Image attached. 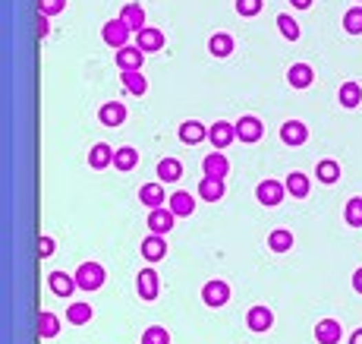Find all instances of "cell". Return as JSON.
I'll return each instance as SVG.
<instances>
[{"label":"cell","instance_id":"obj_6","mask_svg":"<svg viewBox=\"0 0 362 344\" xmlns=\"http://www.w3.org/2000/svg\"><path fill=\"white\" fill-rule=\"evenodd\" d=\"M233 139H237V127H230L227 120H217V123L208 127V143L215 145V149H227Z\"/></svg>","mask_w":362,"mask_h":344},{"label":"cell","instance_id":"obj_1","mask_svg":"<svg viewBox=\"0 0 362 344\" xmlns=\"http://www.w3.org/2000/svg\"><path fill=\"white\" fill-rule=\"evenodd\" d=\"M104 278H107V272H104L101 262H82L79 269H76V285L82 291H98L104 285Z\"/></svg>","mask_w":362,"mask_h":344},{"label":"cell","instance_id":"obj_24","mask_svg":"<svg viewBox=\"0 0 362 344\" xmlns=\"http://www.w3.org/2000/svg\"><path fill=\"white\" fill-rule=\"evenodd\" d=\"M268 247H271V253H290V247H293V234H290L287 227H274V231L268 234Z\"/></svg>","mask_w":362,"mask_h":344},{"label":"cell","instance_id":"obj_8","mask_svg":"<svg viewBox=\"0 0 362 344\" xmlns=\"http://www.w3.org/2000/svg\"><path fill=\"white\" fill-rule=\"evenodd\" d=\"M309 139V127H306L303 120H287L281 127V143L284 145H306Z\"/></svg>","mask_w":362,"mask_h":344},{"label":"cell","instance_id":"obj_38","mask_svg":"<svg viewBox=\"0 0 362 344\" xmlns=\"http://www.w3.org/2000/svg\"><path fill=\"white\" fill-rule=\"evenodd\" d=\"M142 344H170V332L161 325H151V329L142 332Z\"/></svg>","mask_w":362,"mask_h":344},{"label":"cell","instance_id":"obj_43","mask_svg":"<svg viewBox=\"0 0 362 344\" xmlns=\"http://www.w3.org/2000/svg\"><path fill=\"white\" fill-rule=\"evenodd\" d=\"M353 291H356V294H362V269H356V272H353Z\"/></svg>","mask_w":362,"mask_h":344},{"label":"cell","instance_id":"obj_7","mask_svg":"<svg viewBox=\"0 0 362 344\" xmlns=\"http://www.w3.org/2000/svg\"><path fill=\"white\" fill-rule=\"evenodd\" d=\"M142 60H145V51L139 45H126L117 51V67L123 73H133V70H142Z\"/></svg>","mask_w":362,"mask_h":344},{"label":"cell","instance_id":"obj_2","mask_svg":"<svg viewBox=\"0 0 362 344\" xmlns=\"http://www.w3.org/2000/svg\"><path fill=\"white\" fill-rule=\"evenodd\" d=\"M129 32H133V29H129V26H126L123 19H120V16H117V19H111V23H104V26H101L104 45L117 48V51H120V48L129 45Z\"/></svg>","mask_w":362,"mask_h":344},{"label":"cell","instance_id":"obj_27","mask_svg":"<svg viewBox=\"0 0 362 344\" xmlns=\"http://www.w3.org/2000/svg\"><path fill=\"white\" fill-rule=\"evenodd\" d=\"M309 190H312V183H309V177H306L303 171L287 174V193L290 196H296V199H306V196H309Z\"/></svg>","mask_w":362,"mask_h":344},{"label":"cell","instance_id":"obj_16","mask_svg":"<svg viewBox=\"0 0 362 344\" xmlns=\"http://www.w3.org/2000/svg\"><path fill=\"white\" fill-rule=\"evenodd\" d=\"M142 256L148 262H161L167 256V243H164V234H151V237L142 240Z\"/></svg>","mask_w":362,"mask_h":344},{"label":"cell","instance_id":"obj_11","mask_svg":"<svg viewBox=\"0 0 362 344\" xmlns=\"http://www.w3.org/2000/svg\"><path fill=\"white\" fill-rule=\"evenodd\" d=\"M47 287H51L54 294H57V297H73V291L79 285H76V275H67V272H51V275H47Z\"/></svg>","mask_w":362,"mask_h":344},{"label":"cell","instance_id":"obj_41","mask_svg":"<svg viewBox=\"0 0 362 344\" xmlns=\"http://www.w3.org/2000/svg\"><path fill=\"white\" fill-rule=\"evenodd\" d=\"M51 253H54V240L51 237H41V240H38V256H41V259H47Z\"/></svg>","mask_w":362,"mask_h":344},{"label":"cell","instance_id":"obj_26","mask_svg":"<svg viewBox=\"0 0 362 344\" xmlns=\"http://www.w3.org/2000/svg\"><path fill=\"white\" fill-rule=\"evenodd\" d=\"M139 202L148 205V209H161L164 205V187L161 183H145V187L139 190Z\"/></svg>","mask_w":362,"mask_h":344},{"label":"cell","instance_id":"obj_10","mask_svg":"<svg viewBox=\"0 0 362 344\" xmlns=\"http://www.w3.org/2000/svg\"><path fill=\"white\" fill-rule=\"evenodd\" d=\"M246 325H249L252 332H268L274 325V313L268 307H262V303H255V307H249V313H246Z\"/></svg>","mask_w":362,"mask_h":344},{"label":"cell","instance_id":"obj_28","mask_svg":"<svg viewBox=\"0 0 362 344\" xmlns=\"http://www.w3.org/2000/svg\"><path fill=\"white\" fill-rule=\"evenodd\" d=\"M139 165V152L133 149V145H123V149H117V155H114V168L117 171H133V168Z\"/></svg>","mask_w":362,"mask_h":344},{"label":"cell","instance_id":"obj_3","mask_svg":"<svg viewBox=\"0 0 362 344\" xmlns=\"http://www.w3.org/2000/svg\"><path fill=\"white\" fill-rule=\"evenodd\" d=\"M202 300H205V307H211V310L224 307L230 300V285L224 278H211V281H205V287H202Z\"/></svg>","mask_w":362,"mask_h":344},{"label":"cell","instance_id":"obj_42","mask_svg":"<svg viewBox=\"0 0 362 344\" xmlns=\"http://www.w3.org/2000/svg\"><path fill=\"white\" fill-rule=\"evenodd\" d=\"M47 19H51V16H38V35L41 38H47Z\"/></svg>","mask_w":362,"mask_h":344},{"label":"cell","instance_id":"obj_17","mask_svg":"<svg viewBox=\"0 0 362 344\" xmlns=\"http://www.w3.org/2000/svg\"><path fill=\"white\" fill-rule=\"evenodd\" d=\"M120 19H123V23L129 26L133 32L145 29V10H142V3H136V0H129V3L120 10Z\"/></svg>","mask_w":362,"mask_h":344},{"label":"cell","instance_id":"obj_22","mask_svg":"<svg viewBox=\"0 0 362 344\" xmlns=\"http://www.w3.org/2000/svg\"><path fill=\"white\" fill-rule=\"evenodd\" d=\"M183 177V165H180L177 158H161L158 161V180L161 183H177Z\"/></svg>","mask_w":362,"mask_h":344},{"label":"cell","instance_id":"obj_32","mask_svg":"<svg viewBox=\"0 0 362 344\" xmlns=\"http://www.w3.org/2000/svg\"><path fill=\"white\" fill-rule=\"evenodd\" d=\"M38 335L41 338H57L60 335V319L54 313H38Z\"/></svg>","mask_w":362,"mask_h":344},{"label":"cell","instance_id":"obj_31","mask_svg":"<svg viewBox=\"0 0 362 344\" xmlns=\"http://www.w3.org/2000/svg\"><path fill=\"white\" fill-rule=\"evenodd\" d=\"M337 98H340V105L343 108H359L362 105V89L356 83H343L337 92Z\"/></svg>","mask_w":362,"mask_h":344},{"label":"cell","instance_id":"obj_5","mask_svg":"<svg viewBox=\"0 0 362 344\" xmlns=\"http://www.w3.org/2000/svg\"><path fill=\"white\" fill-rule=\"evenodd\" d=\"M262 136H265V127H262L259 117H252V114H246V117L237 120V139L239 143H259Z\"/></svg>","mask_w":362,"mask_h":344},{"label":"cell","instance_id":"obj_14","mask_svg":"<svg viewBox=\"0 0 362 344\" xmlns=\"http://www.w3.org/2000/svg\"><path fill=\"white\" fill-rule=\"evenodd\" d=\"M161 294V278L155 269H142L139 272V297L142 300H155Z\"/></svg>","mask_w":362,"mask_h":344},{"label":"cell","instance_id":"obj_30","mask_svg":"<svg viewBox=\"0 0 362 344\" xmlns=\"http://www.w3.org/2000/svg\"><path fill=\"white\" fill-rule=\"evenodd\" d=\"M208 51L215 54V57H230V51H233V38H230L227 32H215L211 41H208Z\"/></svg>","mask_w":362,"mask_h":344},{"label":"cell","instance_id":"obj_25","mask_svg":"<svg viewBox=\"0 0 362 344\" xmlns=\"http://www.w3.org/2000/svg\"><path fill=\"white\" fill-rule=\"evenodd\" d=\"M199 196H202L205 202H217V199L224 196V177H202Z\"/></svg>","mask_w":362,"mask_h":344},{"label":"cell","instance_id":"obj_21","mask_svg":"<svg viewBox=\"0 0 362 344\" xmlns=\"http://www.w3.org/2000/svg\"><path fill=\"white\" fill-rule=\"evenodd\" d=\"M315 341L318 344H337L340 341V322L337 319H321L315 325Z\"/></svg>","mask_w":362,"mask_h":344},{"label":"cell","instance_id":"obj_12","mask_svg":"<svg viewBox=\"0 0 362 344\" xmlns=\"http://www.w3.org/2000/svg\"><path fill=\"white\" fill-rule=\"evenodd\" d=\"M202 174H205V177H227L230 174L227 155H224L221 149L211 152V155H205V161H202Z\"/></svg>","mask_w":362,"mask_h":344},{"label":"cell","instance_id":"obj_39","mask_svg":"<svg viewBox=\"0 0 362 344\" xmlns=\"http://www.w3.org/2000/svg\"><path fill=\"white\" fill-rule=\"evenodd\" d=\"M262 10H265V0H237V13L239 16H259Z\"/></svg>","mask_w":362,"mask_h":344},{"label":"cell","instance_id":"obj_37","mask_svg":"<svg viewBox=\"0 0 362 344\" xmlns=\"http://www.w3.org/2000/svg\"><path fill=\"white\" fill-rule=\"evenodd\" d=\"M67 319L73 322V325H82V322L92 319V307H89V303H70Z\"/></svg>","mask_w":362,"mask_h":344},{"label":"cell","instance_id":"obj_44","mask_svg":"<svg viewBox=\"0 0 362 344\" xmlns=\"http://www.w3.org/2000/svg\"><path fill=\"white\" fill-rule=\"evenodd\" d=\"M290 3H293V10H309L315 0H290Z\"/></svg>","mask_w":362,"mask_h":344},{"label":"cell","instance_id":"obj_13","mask_svg":"<svg viewBox=\"0 0 362 344\" xmlns=\"http://www.w3.org/2000/svg\"><path fill=\"white\" fill-rule=\"evenodd\" d=\"M136 45H139L145 54L161 51V48H164V32H161V29H151V26H145L142 32H136Z\"/></svg>","mask_w":362,"mask_h":344},{"label":"cell","instance_id":"obj_4","mask_svg":"<svg viewBox=\"0 0 362 344\" xmlns=\"http://www.w3.org/2000/svg\"><path fill=\"white\" fill-rule=\"evenodd\" d=\"M284 196H287V183H281V180H262L259 187H255V199L262 202V205H281Z\"/></svg>","mask_w":362,"mask_h":344},{"label":"cell","instance_id":"obj_18","mask_svg":"<svg viewBox=\"0 0 362 344\" xmlns=\"http://www.w3.org/2000/svg\"><path fill=\"white\" fill-rule=\"evenodd\" d=\"M114 155H117V152L107 143H98V145H92V152H89V165L95 168V171H104V168L114 165Z\"/></svg>","mask_w":362,"mask_h":344},{"label":"cell","instance_id":"obj_40","mask_svg":"<svg viewBox=\"0 0 362 344\" xmlns=\"http://www.w3.org/2000/svg\"><path fill=\"white\" fill-rule=\"evenodd\" d=\"M63 7H67V0H38V13L41 16H57L63 13Z\"/></svg>","mask_w":362,"mask_h":344},{"label":"cell","instance_id":"obj_19","mask_svg":"<svg viewBox=\"0 0 362 344\" xmlns=\"http://www.w3.org/2000/svg\"><path fill=\"white\" fill-rule=\"evenodd\" d=\"M173 212L170 209H151V215H148V227H151V234H167L170 227H173Z\"/></svg>","mask_w":362,"mask_h":344},{"label":"cell","instance_id":"obj_9","mask_svg":"<svg viewBox=\"0 0 362 344\" xmlns=\"http://www.w3.org/2000/svg\"><path fill=\"white\" fill-rule=\"evenodd\" d=\"M126 105L123 101H104L101 111H98V120H101L104 127H123V120H126Z\"/></svg>","mask_w":362,"mask_h":344},{"label":"cell","instance_id":"obj_23","mask_svg":"<svg viewBox=\"0 0 362 344\" xmlns=\"http://www.w3.org/2000/svg\"><path fill=\"white\" fill-rule=\"evenodd\" d=\"M170 212H173V215L177 218H189L195 212V199L189 193H183V190H180V193H173L170 196V205H167Z\"/></svg>","mask_w":362,"mask_h":344},{"label":"cell","instance_id":"obj_36","mask_svg":"<svg viewBox=\"0 0 362 344\" xmlns=\"http://www.w3.org/2000/svg\"><path fill=\"white\" fill-rule=\"evenodd\" d=\"M277 29H281V35L287 38V41H296V38L303 35V32H299V26H296V19H293V16H287V13L277 16Z\"/></svg>","mask_w":362,"mask_h":344},{"label":"cell","instance_id":"obj_34","mask_svg":"<svg viewBox=\"0 0 362 344\" xmlns=\"http://www.w3.org/2000/svg\"><path fill=\"white\" fill-rule=\"evenodd\" d=\"M343 221H347L350 227H362V199H359V196H353V199L347 202V209H343Z\"/></svg>","mask_w":362,"mask_h":344},{"label":"cell","instance_id":"obj_15","mask_svg":"<svg viewBox=\"0 0 362 344\" xmlns=\"http://www.w3.org/2000/svg\"><path fill=\"white\" fill-rule=\"evenodd\" d=\"M287 83L293 85V89H309V85L315 83V73H312L309 63H293V67L287 70Z\"/></svg>","mask_w":362,"mask_h":344},{"label":"cell","instance_id":"obj_33","mask_svg":"<svg viewBox=\"0 0 362 344\" xmlns=\"http://www.w3.org/2000/svg\"><path fill=\"white\" fill-rule=\"evenodd\" d=\"M315 177L321 180V183H337L340 180V165L337 161H318Z\"/></svg>","mask_w":362,"mask_h":344},{"label":"cell","instance_id":"obj_45","mask_svg":"<svg viewBox=\"0 0 362 344\" xmlns=\"http://www.w3.org/2000/svg\"><path fill=\"white\" fill-rule=\"evenodd\" d=\"M350 344H362V329H356L353 335H350Z\"/></svg>","mask_w":362,"mask_h":344},{"label":"cell","instance_id":"obj_35","mask_svg":"<svg viewBox=\"0 0 362 344\" xmlns=\"http://www.w3.org/2000/svg\"><path fill=\"white\" fill-rule=\"evenodd\" d=\"M343 29H347L350 35H362V7H350L347 13H343Z\"/></svg>","mask_w":362,"mask_h":344},{"label":"cell","instance_id":"obj_20","mask_svg":"<svg viewBox=\"0 0 362 344\" xmlns=\"http://www.w3.org/2000/svg\"><path fill=\"white\" fill-rule=\"evenodd\" d=\"M205 136H208V130H205V123H199V120H186V123H180V143L195 145V143H202Z\"/></svg>","mask_w":362,"mask_h":344},{"label":"cell","instance_id":"obj_29","mask_svg":"<svg viewBox=\"0 0 362 344\" xmlns=\"http://www.w3.org/2000/svg\"><path fill=\"white\" fill-rule=\"evenodd\" d=\"M120 83H123V89L129 92V95H145V92H148V79L139 73V70L123 73V76H120Z\"/></svg>","mask_w":362,"mask_h":344}]
</instances>
